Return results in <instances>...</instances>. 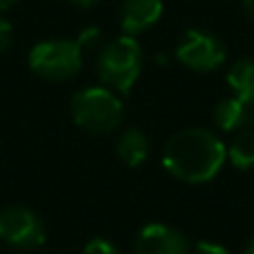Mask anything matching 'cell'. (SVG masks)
Masks as SVG:
<instances>
[{
    "label": "cell",
    "instance_id": "cell-1",
    "mask_svg": "<svg viewBox=\"0 0 254 254\" xmlns=\"http://www.w3.org/2000/svg\"><path fill=\"white\" fill-rule=\"evenodd\" d=\"M163 167L183 183H207L228 161V147L219 134L205 127H188L172 136L163 147Z\"/></svg>",
    "mask_w": 254,
    "mask_h": 254
},
{
    "label": "cell",
    "instance_id": "cell-2",
    "mask_svg": "<svg viewBox=\"0 0 254 254\" xmlns=\"http://www.w3.org/2000/svg\"><path fill=\"white\" fill-rule=\"evenodd\" d=\"M140 69H143V49L134 36H119L98 54V78L112 92L127 94L138 80Z\"/></svg>",
    "mask_w": 254,
    "mask_h": 254
},
{
    "label": "cell",
    "instance_id": "cell-3",
    "mask_svg": "<svg viewBox=\"0 0 254 254\" xmlns=\"http://www.w3.org/2000/svg\"><path fill=\"white\" fill-rule=\"evenodd\" d=\"M71 119L89 134H110L123 123V103L110 87H85L71 98Z\"/></svg>",
    "mask_w": 254,
    "mask_h": 254
},
{
    "label": "cell",
    "instance_id": "cell-4",
    "mask_svg": "<svg viewBox=\"0 0 254 254\" xmlns=\"http://www.w3.org/2000/svg\"><path fill=\"white\" fill-rule=\"evenodd\" d=\"M83 67V47L78 40H45L29 52V69L52 83L74 78Z\"/></svg>",
    "mask_w": 254,
    "mask_h": 254
},
{
    "label": "cell",
    "instance_id": "cell-5",
    "mask_svg": "<svg viewBox=\"0 0 254 254\" xmlns=\"http://www.w3.org/2000/svg\"><path fill=\"white\" fill-rule=\"evenodd\" d=\"M47 239L45 223L25 205H7L0 210V241L18 250H36Z\"/></svg>",
    "mask_w": 254,
    "mask_h": 254
},
{
    "label": "cell",
    "instance_id": "cell-6",
    "mask_svg": "<svg viewBox=\"0 0 254 254\" xmlns=\"http://www.w3.org/2000/svg\"><path fill=\"white\" fill-rule=\"evenodd\" d=\"M176 58L194 71H214L225 63V45L212 31L190 29L176 45Z\"/></svg>",
    "mask_w": 254,
    "mask_h": 254
},
{
    "label": "cell",
    "instance_id": "cell-7",
    "mask_svg": "<svg viewBox=\"0 0 254 254\" xmlns=\"http://www.w3.org/2000/svg\"><path fill=\"white\" fill-rule=\"evenodd\" d=\"M136 254H190L183 232L165 223H147L140 228L134 243Z\"/></svg>",
    "mask_w": 254,
    "mask_h": 254
},
{
    "label": "cell",
    "instance_id": "cell-8",
    "mask_svg": "<svg viewBox=\"0 0 254 254\" xmlns=\"http://www.w3.org/2000/svg\"><path fill=\"white\" fill-rule=\"evenodd\" d=\"M161 13V0H123L119 9V25L125 36H136L156 25Z\"/></svg>",
    "mask_w": 254,
    "mask_h": 254
},
{
    "label": "cell",
    "instance_id": "cell-9",
    "mask_svg": "<svg viewBox=\"0 0 254 254\" xmlns=\"http://www.w3.org/2000/svg\"><path fill=\"white\" fill-rule=\"evenodd\" d=\"M214 123L221 131H241L254 127V105L239 101L237 96L223 98L214 107Z\"/></svg>",
    "mask_w": 254,
    "mask_h": 254
},
{
    "label": "cell",
    "instance_id": "cell-10",
    "mask_svg": "<svg viewBox=\"0 0 254 254\" xmlns=\"http://www.w3.org/2000/svg\"><path fill=\"white\" fill-rule=\"evenodd\" d=\"M116 154L127 167H138L149 156V138L143 129L129 127L116 140Z\"/></svg>",
    "mask_w": 254,
    "mask_h": 254
},
{
    "label": "cell",
    "instance_id": "cell-11",
    "mask_svg": "<svg viewBox=\"0 0 254 254\" xmlns=\"http://www.w3.org/2000/svg\"><path fill=\"white\" fill-rule=\"evenodd\" d=\"M228 85L232 89V96L248 105H254V58H241L230 67Z\"/></svg>",
    "mask_w": 254,
    "mask_h": 254
},
{
    "label": "cell",
    "instance_id": "cell-12",
    "mask_svg": "<svg viewBox=\"0 0 254 254\" xmlns=\"http://www.w3.org/2000/svg\"><path fill=\"white\" fill-rule=\"evenodd\" d=\"M228 161L237 170H252L254 167V127L241 129L228 145Z\"/></svg>",
    "mask_w": 254,
    "mask_h": 254
},
{
    "label": "cell",
    "instance_id": "cell-13",
    "mask_svg": "<svg viewBox=\"0 0 254 254\" xmlns=\"http://www.w3.org/2000/svg\"><path fill=\"white\" fill-rule=\"evenodd\" d=\"M83 254H119L116 246L103 237H94L87 246L83 248Z\"/></svg>",
    "mask_w": 254,
    "mask_h": 254
},
{
    "label": "cell",
    "instance_id": "cell-14",
    "mask_svg": "<svg viewBox=\"0 0 254 254\" xmlns=\"http://www.w3.org/2000/svg\"><path fill=\"white\" fill-rule=\"evenodd\" d=\"M194 254H230V250L214 241H198L194 246Z\"/></svg>",
    "mask_w": 254,
    "mask_h": 254
},
{
    "label": "cell",
    "instance_id": "cell-15",
    "mask_svg": "<svg viewBox=\"0 0 254 254\" xmlns=\"http://www.w3.org/2000/svg\"><path fill=\"white\" fill-rule=\"evenodd\" d=\"M98 38H101V29H98V27H87V29H83L80 31V36L76 40H78V45L80 47H94V45L98 43Z\"/></svg>",
    "mask_w": 254,
    "mask_h": 254
},
{
    "label": "cell",
    "instance_id": "cell-16",
    "mask_svg": "<svg viewBox=\"0 0 254 254\" xmlns=\"http://www.w3.org/2000/svg\"><path fill=\"white\" fill-rule=\"evenodd\" d=\"M13 40V27L9 20H4L2 16H0V54L7 52L9 45H11Z\"/></svg>",
    "mask_w": 254,
    "mask_h": 254
},
{
    "label": "cell",
    "instance_id": "cell-17",
    "mask_svg": "<svg viewBox=\"0 0 254 254\" xmlns=\"http://www.w3.org/2000/svg\"><path fill=\"white\" fill-rule=\"evenodd\" d=\"M243 11H246V16L254 22V0H243Z\"/></svg>",
    "mask_w": 254,
    "mask_h": 254
},
{
    "label": "cell",
    "instance_id": "cell-18",
    "mask_svg": "<svg viewBox=\"0 0 254 254\" xmlns=\"http://www.w3.org/2000/svg\"><path fill=\"white\" fill-rule=\"evenodd\" d=\"M71 4H76V7H83V9H89L94 7V4H98L101 0H69Z\"/></svg>",
    "mask_w": 254,
    "mask_h": 254
},
{
    "label": "cell",
    "instance_id": "cell-19",
    "mask_svg": "<svg viewBox=\"0 0 254 254\" xmlns=\"http://www.w3.org/2000/svg\"><path fill=\"white\" fill-rule=\"evenodd\" d=\"M243 254H254V237H250L243 246Z\"/></svg>",
    "mask_w": 254,
    "mask_h": 254
},
{
    "label": "cell",
    "instance_id": "cell-20",
    "mask_svg": "<svg viewBox=\"0 0 254 254\" xmlns=\"http://www.w3.org/2000/svg\"><path fill=\"white\" fill-rule=\"evenodd\" d=\"M16 2H18V0H0V11H7V9H11Z\"/></svg>",
    "mask_w": 254,
    "mask_h": 254
}]
</instances>
